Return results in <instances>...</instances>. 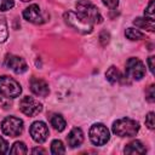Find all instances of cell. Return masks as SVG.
Listing matches in <instances>:
<instances>
[{"label":"cell","instance_id":"cell-7","mask_svg":"<svg viewBox=\"0 0 155 155\" xmlns=\"http://www.w3.org/2000/svg\"><path fill=\"white\" fill-rule=\"evenodd\" d=\"M19 110L27 116H34L42 110V104L35 98L25 96L19 101Z\"/></svg>","mask_w":155,"mask_h":155},{"label":"cell","instance_id":"cell-24","mask_svg":"<svg viewBox=\"0 0 155 155\" xmlns=\"http://www.w3.org/2000/svg\"><path fill=\"white\" fill-rule=\"evenodd\" d=\"M145 125L150 128V130H154L155 127V121H154V113L150 111L147 116H145Z\"/></svg>","mask_w":155,"mask_h":155},{"label":"cell","instance_id":"cell-1","mask_svg":"<svg viewBox=\"0 0 155 155\" xmlns=\"http://www.w3.org/2000/svg\"><path fill=\"white\" fill-rule=\"evenodd\" d=\"M76 13L81 19L92 25L103 21L97 6H94L90 0H79L76 2Z\"/></svg>","mask_w":155,"mask_h":155},{"label":"cell","instance_id":"cell-16","mask_svg":"<svg viewBox=\"0 0 155 155\" xmlns=\"http://www.w3.org/2000/svg\"><path fill=\"white\" fill-rule=\"evenodd\" d=\"M105 78L110 84H116L121 80V73L116 67H110L105 73Z\"/></svg>","mask_w":155,"mask_h":155},{"label":"cell","instance_id":"cell-10","mask_svg":"<svg viewBox=\"0 0 155 155\" xmlns=\"http://www.w3.org/2000/svg\"><path fill=\"white\" fill-rule=\"evenodd\" d=\"M30 136L31 138L36 142V143H44L47 137H48V127L45 122L42 121H35L31 124L30 128H29Z\"/></svg>","mask_w":155,"mask_h":155},{"label":"cell","instance_id":"cell-22","mask_svg":"<svg viewBox=\"0 0 155 155\" xmlns=\"http://www.w3.org/2000/svg\"><path fill=\"white\" fill-rule=\"evenodd\" d=\"M13 6H15L13 0H0V10L1 11L11 10Z\"/></svg>","mask_w":155,"mask_h":155},{"label":"cell","instance_id":"cell-31","mask_svg":"<svg viewBox=\"0 0 155 155\" xmlns=\"http://www.w3.org/2000/svg\"><path fill=\"white\" fill-rule=\"evenodd\" d=\"M22 1H30V0H22Z\"/></svg>","mask_w":155,"mask_h":155},{"label":"cell","instance_id":"cell-13","mask_svg":"<svg viewBox=\"0 0 155 155\" xmlns=\"http://www.w3.org/2000/svg\"><path fill=\"white\" fill-rule=\"evenodd\" d=\"M67 140H68V144H69L70 148L80 147L81 143L84 142V133H82L81 128L74 127V128L69 132V134H68V137H67Z\"/></svg>","mask_w":155,"mask_h":155},{"label":"cell","instance_id":"cell-27","mask_svg":"<svg viewBox=\"0 0 155 155\" xmlns=\"http://www.w3.org/2000/svg\"><path fill=\"white\" fill-rule=\"evenodd\" d=\"M99 39H101V42H102V45L103 46H105L108 42H109V34L104 30V31H102L101 33V35H99Z\"/></svg>","mask_w":155,"mask_h":155},{"label":"cell","instance_id":"cell-20","mask_svg":"<svg viewBox=\"0 0 155 155\" xmlns=\"http://www.w3.org/2000/svg\"><path fill=\"white\" fill-rule=\"evenodd\" d=\"M51 153L54 154V155H59V154H64L65 153V148H64L62 140L54 139L51 143Z\"/></svg>","mask_w":155,"mask_h":155},{"label":"cell","instance_id":"cell-30","mask_svg":"<svg viewBox=\"0 0 155 155\" xmlns=\"http://www.w3.org/2000/svg\"><path fill=\"white\" fill-rule=\"evenodd\" d=\"M31 153H33V154H46V150H44V149H41V148H34V149L31 150Z\"/></svg>","mask_w":155,"mask_h":155},{"label":"cell","instance_id":"cell-4","mask_svg":"<svg viewBox=\"0 0 155 155\" xmlns=\"http://www.w3.org/2000/svg\"><path fill=\"white\" fill-rule=\"evenodd\" d=\"M64 19L67 22L68 25H70L73 29L78 30L81 34H88L92 31V24L85 22L84 19H81L76 12L74 11H68L64 13Z\"/></svg>","mask_w":155,"mask_h":155},{"label":"cell","instance_id":"cell-18","mask_svg":"<svg viewBox=\"0 0 155 155\" xmlns=\"http://www.w3.org/2000/svg\"><path fill=\"white\" fill-rule=\"evenodd\" d=\"M125 35H126L127 39H130V40H132V41H134V40H140V39H143V36H144L142 31H139L138 29H134V28H127V29L125 30Z\"/></svg>","mask_w":155,"mask_h":155},{"label":"cell","instance_id":"cell-14","mask_svg":"<svg viewBox=\"0 0 155 155\" xmlns=\"http://www.w3.org/2000/svg\"><path fill=\"white\" fill-rule=\"evenodd\" d=\"M133 24L140 29H145L150 33H153L155 30V24H154V19L148 18V17H138L133 21Z\"/></svg>","mask_w":155,"mask_h":155},{"label":"cell","instance_id":"cell-2","mask_svg":"<svg viewBox=\"0 0 155 155\" xmlns=\"http://www.w3.org/2000/svg\"><path fill=\"white\" fill-rule=\"evenodd\" d=\"M139 131V124L130 117H122L113 124V132L119 137H133Z\"/></svg>","mask_w":155,"mask_h":155},{"label":"cell","instance_id":"cell-12","mask_svg":"<svg viewBox=\"0 0 155 155\" xmlns=\"http://www.w3.org/2000/svg\"><path fill=\"white\" fill-rule=\"evenodd\" d=\"M30 90L34 94L40 96V97H46L50 92L47 82L44 81L42 79H38V78H33L30 80Z\"/></svg>","mask_w":155,"mask_h":155},{"label":"cell","instance_id":"cell-11","mask_svg":"<svg viewBox=\"0 0 155 155\" xmlns=\"http://www.w3.org/2000/svg\"><path fill=\"white\" fill-rule=\"evenodd\" d=\"M5 65L11 69L12 71H15L16 74H23L24 71H27L28 65L25 63V61L18 56H13V54H8L5 58Z\"/></svg>","mask_w":155,"mask_h":155},{"label":"cell","instance_id":"cell-29","mask_svg":"<svg viewBox=\"0 0 155 155\" xmlns=\"http://www.w3.org/2000/svg\"><path fill=\"white\" fill-rule=\"evenodd\" d=\"M148 65H149L150 71L154 73V57H153V56H150V57L148 58Z\"/></svg>","mask_w":155,"mask_h":155},{"label":"cell","instance_id":"cell-25","mask_svg":"<svg viewBox=\"0 0 155 155\" xmlns=\"http://www.w3.org/2000/svg\"><path fill=\"white\" fill-rule=\"evenodd\" d=\"M144 15H145V17L154 19V1H153V0L149 2L148 7L145 8V12H144Z\"/></svg>","mask_w":155,"mask_h":155},{"label":"cell","instance_id":"cell-15","mask_svg":"<svg viewBox=\"0 0 155 155\" xmlns=\"http://www.w3.org/2000/svg\"><path fill=\"white\" fill-rule=\"evenodd\" d=\"M124 151L125 154H144L147 153V149L140 140H133L126 145Z\"/></svg>","mask_w":155,"mask_h":155},{"label":"cell","instance_id":"cell-19","mask_svg":"<svg viewBox=\"0 0 155 155\" xmlns=\"http://www.w3.org/2000/svg\"><path fill=\"white\" fill-rule=\"evenodd\" d=\"M28 150H27V147L23 142H16L12 148L10 149V154H17V155H23V154H27Z\"/></svg>","mask_w":155,"mask_h":155},{"label":"cell","instance_id":"cell-26","mask_svg":"<svg viewBox=\"0 0 155 155\" xmlns=\"http://www.w3.org/2000/svg\"><path fill=\"white\" fill-rule=\"evenodd\" d=\"M7 150H8L7 142L2 137H0V154H5V153H7Z\"/></svg>","mask_w":155,"mask_h":155},{"label":"cell","instance_id":"cell-6","mask_svg":"<svg viewBox=\"0 0 155 155\" xmlns=\"http://www.w3.org/2000/svg\"><path fill=\"white\" fill-rule=\"evenodd\" d=\"M88 134L91 142L94 145H104L110 138L109 130L103 124H93L90 128Z\"/></svg>","mask_w":155,"mask_h":155},{"label":"cell","instance_id":"cell-8","mask_svg":"<svg viewBox=\"0 0 155 155\" xmlns=\"http://www.w3.org/2000/svg\"><path fill=\"white\" fill-rule=\"evenodd\" d=\"M126 74L133 80H140L145 75V67L138 58H128L126 62Z\"/></svg>","mask_w":155,"mask_h":155},{"label":"cell","instance_id":"cell-28","mask_svg":"<svg viewBox=\"0 0 155 155\" xmlns=\"http://www.w3.org/2000/svg\"><path fill=\"white\" fill-rule=\"evenodd\" d=\"M102 1H103V4L105 6H108L110 8H115L117 6V4H119V0H102Z\"/></svg>","mask_w":155,"mask_h":155},{"label":"cell","instance_id":"cell-5","mask_svg":"<svg viewBox=\"0 0 155 155\" xmlns=\"http://www.w3.org/2000/svg\"><path fill=\"white\" fill-rule=\"evenodd\" d=\"M1 130L8 137H17L23 131V121L16 116H7L1 122Z\"/></svg>","mask_w":155,"mask_h":155},{"label":"cell","instance_id":"cell-3","mask_svg":"<svg viewBox=\"0 0 155 155\" xmlns=\"http://www.w3.org/2000/svg\"><path fill=\"white\" fill-rule=\"evenodd\" d=\"M22 87L18 81L7 75L0 76V94L6 98H16L21 94Z\"/></svg>","mask_w":155,"mask_h":155},{"label":"cell","instance_id":"cell-17","mask_svg":"<svg viewBox=\"0 0 155 155\" xmlns=\"http://www.w3.org/2000/svg\"><path fill=\"white\" fill-rule=\"evenodd\" d=\"M50 122H51V126H53V128L54 130H57V131H63L64 128H65V120L63 119V116L62 115H58V114H54V115H52L51 117H50Z\"/></svg>","mask_w":155,"mask_h":155},{"label":"cell","instance_id":"cell-23","mask_svg":"<svg viewBox=\"0 0 155 155\" xmlns=\"http://www.w3.org/2000/svg\"><path fill=\"white\" fill-rule=\"evenodd\" d=\"M145 94H147L148 102L153 103V102L155 101V87H154V85H150V86L148 87V90L145 91Z\"/></svg>","mask_w":155,"mask_h":155},{"label":"cell","instance_id":"cell-21","mask_svg":"<svg viewBox=\"0 0 155 155\" xmlns=\"http://www.w3.org/2000/svg\"><path fill=\"white\" fill-rule=\"evenodd\" d=\"M8 36V30H7V24L4 18H0V44L5 42Z\"/></svg>","mask_w":155,"mask_h":155},{"label":"cell","instance_id":"cell-9","mask_svg":"<svg viewBox=\"0 0 155 155\" xmlns=\"http://www.w3.org/2000/svg\"><path fill=\"white\" fill-rule=\"evenodd\" d=\"M23 17L24 19H27L30 23L34 24H42L47 21V17L42 13V11L40 10V7L35 4L28 6L24 11H23Z\"/></svg>","mask_w":155,"mask_h":155}]
</instances>
